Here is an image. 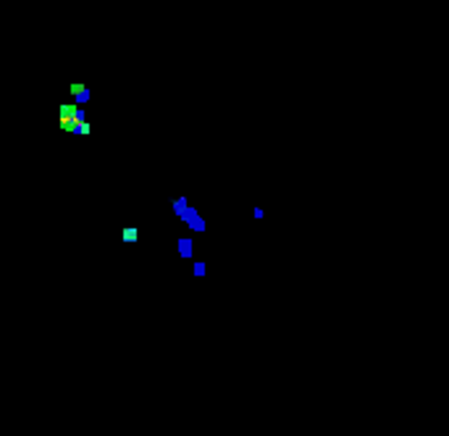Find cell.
<instances>
[{
    "instance_id": "6da1fadb",
    "label": "cell",
    "mask_w": 449,
    "mask_h": 436,
    "mask_svg": "<svg viewBox=\"0 0 449 436\" xmlns=\"http://www.w3.org/2000/svg\"><path fill=\"white\" fill-rule=\"evenodd\" d=\"M79 124H84V110L79 105H60V129L74 131Z\"/></svg>"
},
{
    "instance_id": "7a4b0ae2",
    "label": "cell",
    "mask_w": 449,
    "mask_h": 436,
    "mask_svg": "<svg viewBox=\"0 0 449 436\" xmlns=\"http://www.w3.org/2000/svg\"><path fill=\"white\" fill-rule=\"evenodd\" d=\"M71 92H74V97L79 100V103H87V100L92 97V95H89V89H87L84 84H71Z\"/></svg>"
},
{
    "instance_id": "3957f363",
    "label": "cell",
    "mask_w": 449,
    "mask_h": 436,
    "mask_svg": "<svg viewBox=\"0 0 449 436\" xmlns=\"http://www.w3.org/2000/svg\"><path fill=\"white\" fill-rule=\"evenodd\" d=\"M176 247H179V255H181V258H187V260L192 258V239H189V237H181Z\"/></svg>"
},
{
    "instance_id": "277c9868",
    "label": "cell",
    "mask_w": 449,
    "mask_h": 436,
    "mask_svg": "<svg viewBox=\"0 0 449 436\" xmlns=\"http://www.w3.org/2000/svg\"><path fill=\"white\" fill-rule=\"evenodd\" d=\"M187 226H189L192 231H197V234H202V231H205V218H202V216H197V218H192Z\"/></svg>"
},
{
    "instance_id": "5b68a950",
    "label": "cell",
    "mask_w": 449,
    "mask_h": 436,
    "mask_svg": "<svg viewBox=\"0 0 449 436\" xmlns=\"http://www.w3.org/2000/svg\"><path fill=\"white\" fill-rule=\"evenodd\" d=\"M197 216H200V210H197L195 205H189L184 213H181V218H179V221H184V224H189V221H192V218H197Z\"/></svg>"
},
{
    "instance_id": "8992f818",
    "label": "cell",
    "mask_w": 449,
    "mask_h": 436,
    "mask_svg": "<svg viewBox=\"0 0 449 436\" xmlns=\"http://www.w3.org/2000/svg\"><path fill=\"white\" fill-rule=\"evenodd\" d=\"M187 208H189V202L184 197H179L176 202H173V213H176V218H181V213H184Z\"/></svg>"
},
{
    "instance_id": "52a82bcc",
    "label": "cell",
    "mask_w": 449,
    "mask_h": 436,
    "mask_svg": "<svg viewBox=\"0 0 449 436\" xmlns=\"http://www.w3.org/2000/svg\"><path fill=\"white\" fill-rule=\"evenodd\" d=\"M137 237H139V229H134V226H129V229H124V242H137Z\"/></svg>"
},
{
    "instance_id": "ba28073f",
    "label": "cell",
    "mask_w": 449,
    "mask_h": 436,
    "mask_svg": "<svg viewBox=\"0 0 449 436\" xmlns=\"http://www.w3.org/2000/svg\"><path fill=\"white\" fill-rule=\"evenodd\" d=\"M192 271H195V276H205V263H200V260H197Z\"/></svg>"
},
{
    "instance_id": "9c48e42d",
    "label": "cell",
    "mask_w": 449,
    "mask_h": 436,
    "mask_svg": "<svg viewBox=\"0 0 449 436\" xmlns=\"http://www.w3.org/2000/svg\"><path fill=\"white\" fill-rule=\"evenodd\" d=\"M87 131H89V124L84 121V124H79V126L74 129V134H87Z\"/></svg>"
}]
</instances>
